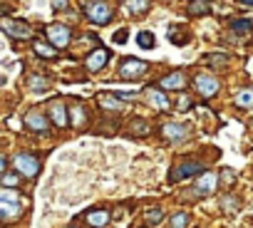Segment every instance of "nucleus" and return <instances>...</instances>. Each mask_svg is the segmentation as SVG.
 <instances>
[{"mask_svg":"<svg viewBox=\"0 0 253 228\" xmlns=\"http://www.w3.org/2000/svg\"><path fill=\"white\" fill-rule=\"evenodd\" d=\"M209 62H213V65H226V62H228V57H226V55H211V57H209Z\"/></svg>","mask_w":253,"mask_h":228,"instance_id":"nucleus-29","label":"nucleus"},{"mask_svg":"<svg viewBox=\"0 0 253 228\" xmlns=\"http://www.w3.org/2000/svg\"><path fill=\"white\" fill-rule=\"evenodd\" d=\"M47 112H50V119L55 122V127L65 129V127L70 124V119H67V107H65L60 99L50 102V104H47Z\"/></svg>","mask_w":253,"mask_h":228,"instance_id":"nucleus-10","label":"nucleus"},{"mask_svg":"<svg viewBox=\"0 0 253 228\" xmlns=\"http://www.w3.org/2000/svg\"><path fill=\"white\" fill-rule=\"evenodd\" d=\"M114 42H119V45H122V42H126V33H124V30L114 33Z\"/></svg>","mask_w":253,"mask_h":228,"instance_id":"nucleus-32","label":"nucleus"},{"mask_svg":"<svg viewBox=\"0 0 253 228\" xmlns=\"http://www.w3.org/2000/svg\"><path fill=\"white\" fill-rule=\"evenodd\" d=\"M233 33L236 35H246V33H251L253 30V20H233Z\"/></svg>","mask_w":253,"mask_h":228,"instance_id":"nucleus-22","label":"nucleus"},{"mask_svg":"<svg viewBox=\"0 0 253 228\" xmlns=\"http://www.w3.org/2000/svg\"><path fill=\"white\" fill-rule=\"evenodd\" d=\"M162 134H164V139H169V142H179V139H186V127H181V124H167L164 129H162Z\"/></svg>","mask_w":253,"mask_h":228,"instance_id":"nucleus-15","label":"nucleus"},{"mask_svg":"<svg viewBox=\"0 0 253 228\" xmlns=\"http://www.w3.org/2000/svg\"><path fill=\"white\" fill-rule=\"evenodd\" d=\"M137 45L144 47V50H152V47H154V35H152L149 30L139 33V35H137Z\"/></svg>","mask_w":253,"mask_h":228,"instance_id":"nucleus-21","label":"nucleus"},{"mask_svg":"<svg viewBox=\"0 0 253 228\" xmlns=\"http://www.w3.org/2000/svg\"><path fill=\"white\" fill-rule=\"evenodd\" d=\"M97 102H99L102 109H109V112H124V109H126V104H124L119 97H112V94H99Z\"/></svg>","mask_w":253,"mask_h":228,"instance_id":"nucleus-13","label":"nucleus"},{"mask_svg":"<svg viewBox=\"0 0 253 228\" xmlns=\"http://www.w3.org/2000/svg\"><path fill=\"white\" fill-rule=\"evenodd\" d=\"M107 60H109V50H107V47H97V50L87 57V70H89V72H97V70H102V67L107 65Z\"/></svg>","mask_w":253,"mask_h":228,"instance_id":"nucleus-12","label":"nucleus"},{"mask_svg":"<svg viewBox=\"0 0 253 228\" xmlns=\"http://www.w3.org/2000/svg\"><path fill=\"white\" fill-rule=\"evenodd\" d=\"M30 87H33L35 92H47L50 82H47L45 77H33V79H30Z\"/></svg>","mask_w":253,"mask_h":228,"instance_id":"nucleus-24","label":"nucleus"},{"mask_svg":"<svg viewBox=\"0 0 253 228\" xmlns=\"http://www.w3.org/2000/svg\"><path fill=\"white\" fill-rule=\"evenodd\" d=\"M201 171H204V166H201V164H196V161H186V164L174 166V169H171V174H169V179L176 184V181H184V179H189V176H199Z\"/></svg>","mask_w":253,"mask_h":228,"instance_id":"nucleus-6","label":"nucleus"},{"mask_svg":"<svg viewBox=\"0 0 253 228\" xmlns=\"http://www.w3.org/2000/svg\"><path fill=\"white\" fill-rule=\"evenodd\" d=\"M23 206H25V201H23V198H20V193H18V191H13L10 186H5L3 191H0V216H3L5 221H10V218L20 216Z\"/></svg>","mask_w":253,"mask_h":228,"instance_id":"nucleus-1","label":"nucleus"},{"mask_svg":"<svg viewBox=\"0 0 253 228\" xmlns=\"http://www.w3.org/2000/svg\"><path fill=\"white\" fill-rule=\"evenodd\" d=\"M122 5H124L126 13H144V10H149L152 0H124Z\"/></svg>","mask_w":253,"mask_h":228,"instance_id":"nucleus-17","label":"nucleus"},{"mask_svg":"<svg viewBox=\"0 0 253 228\" xmlns=\"http://www.w3.org/2000/svg\"><path fill=\"white\" fill-rule=\"evenodd\" d=\"M194 84H196V89H199V94L201 97H213L218 89H221V84H218V79L216 77H211V75H199L196 79H194Z\"/></svg>","mask_w":253,"mask_h":228,"instance_id":"nucleus-8","label":"nucleus"},{"mask_svg":"<svg viewBox=\"0 0 253 228\" xmlns=\"http://www.w3.org/2000/svg\"><path fill=\"white\" fill-rule=\"evenodd\" d=\"M238 3H243V5H253V0H238Z\"/></svg>","mask_w":253,"mask_h":228,"instance_id":"nucleus-34","label":"nucleus"},{"mask_svg":"<svg viewBox=\"0 0 253 228\" xmlns=\"http://www.w3.org/2000/svg\"><path fill=\"white\" fill-rule=\"evenodd\" d=\"M144 218H147V223H149V226H157V223H162L164 213H162V208H157V211H149Z\"/></svg>","mask_w":253,"mask_h":228,"instance_id":"nucleus-28","label":"nucleus"},{"mask_svg":"<svg viewBox=\"0 0 253 228\" xmlns=\"http://www.w3.org/2000/svg\"><path fill=\"white\" fill-rule=\"evenodd\" d=\"M216 184H218L216 174H213V171H204L201 179H199L196 186H194V193H196L199 198H206V196H211V193L216 191Z\"/></svg>","mask_w":253,"mask_h":228,"instance_id":"nucleus-7","label":"nucleus"},{"mask_svg":"<svg viewBox=\"0 0 253 228\" xmlns=\"http://www.w3.org/2000/svg\"><path fill=\"white\" fill-rule=\"evenodd\" d=\"M3 30L15 38V40H30L33 38V30L28 23H20V20H10V18H3Z\"/></svg>","mask_w":253,"mask_h":228,"instance_id":"nucleus-5","label":"nucleus"},{"mask_svg":"<svg viewBox=\"0 0 253 228\" xmlns=\"http://www.w3.org/2000/svg\"><path fill=\"white\" fill-rule=\"evenodd\" d=\"M0 171H3V174L8 171V159H5V156H3V159H0Z\"/></svg>","mask_w":253,"mask_h":228,"instance_id":"nucleus-33","label":"nucleus"},{"mask_svg":"<svg viewBox=\"0 0 253 228\" xmlns=\"http://www.w3.org/2000/svg\"><path fill=\"white\" fill-rule=\"evenodd\" d=\"M87 18L94 23V25H107L112 20V10L107 3H102V0H92V3H87Z\"/></svg>","mask_w":253,"mask_h":228,"instance_id":"nucleus-2","label":"nucleus"},{"mask_svg":"<svg viewBox=\"0 0 253 228\" xmlns=\"http://www.w3.org/2000/svg\"><path fill=\"white\" fill-rule=\"evenodd\" d=\"M129 127H132V134H142V137H144V134H149V124H147L144 119H139V122H132Z\"/></svg>","mask_w":253,"mask_h":228,"instance_id":"nucleus-25","label":"nucleus"},{"mask_svg":"<svg viewBox=\"0 0 253 228\" xmlns=\"http://www.w3.org/2000/svg\"><path fill=\"white\" fill-rule=\"evenodd\" d=\"M20 176H23L20 171H18V174H8V171H5V174H3V186H18V184H20Z\"/></svg>","mask_w":253,"mask_h":228,"instance_id":"nucleus-27","label":"nucleus"},{"mask_svg":"<svg viewBox=\"0 0 253 228\" xmlns=\"http://www.w3.org/2000/svg\"><path fill=\"white\" fill-rule=\"evenodd\" d=\"M45 33H47L50 42H52L57 50H62V47H67V45H70V30H67L65 25H57V23H55V25H50Z\"/></svg>","mask_w":253,"mask_h":228,"instance_id":"nucleus-9","label":"nucleus"},{"mask_svg":"<svg viewBox=\"0 0 253 228\" xmlns=\"http://www.w3.org/2000/svg\"><path fill=\"white\" fill-rule=\"evenodd\" d=\"M236 104H238V107H253V89H243V92H238Z\"/></svg>","mask_w":253,"mask_h":228,"instance_id":"nucleus-23","label":"nucleus"},{"mask_svg":"<svg viewBox=\"0 0 253 228\" xmlns=\"http://www.w3.org/2000/svg\"><path fill=\"white\" fill-rule=\"evenodd\" d=\"M184 84H186V77H184L181 72H171V75H167V77L159 82L162 89H184Z\"/></svg>","mask_w":253,"mask_h":228,"instance_id":"nucleus-14","label":"nucleus"},{"mask_svg":"<svg viewBox=\"0 0 253 228\" xmlns=\"http://www.w3.org/2000/svg\"><path fill=\"white\" fill-rule=\"evenodd\" d=\"M13 166H15V171H20V174L28 176V179H33V176L40 171V161H38L33 154H18V156L13 159Z\"/></svg>","mask_w":253,"mask_h":228,"instance_id":"nucleus-4","label":"nucleus"},{"mask_svg":"<svg viewBox=\"0 0 253 228\" xmlns=\"http://www.w3.org/2000/svg\"><path fill=\"white\" fill-rule=\"evenodd\" d=\"M209 10H211L209 0H191V5H189V13L191 15H206Z\"/></svg>","mask_w":253,"mask_h":228,"instance_id":"nucleus-20","label":"nucleus"},{"mask_svg":"<svg viewBox=\"0 0 253 228\" xmlns=\"http://www.w3.org/2000/svg\"><path fill=\"white\" fill-rule=\"evenodd\" d=\"M35 55H40V57H45V60H55L57 57V50H55V45H47V42H35Z\"/></svg>","mask_w":253,"mask_h":228,"instance_id":"nucleus-19","label":"nucleus"},{"mask_svg":"<svg viewBox=\"0 0 253 228\" xmlns=\"http://www.w3.org/2000/svg\"><path fill=\"white\" fill-rule=\"evenodd\" d=\"M147 70H149V65L142 60H124L119 67V77L122 79H139L147 75Z\"/></svg>","mask_w":253,"mask_h":228,"instance_id":"nucleus-3","label":"nucleus"},{"mask_svg":"<svg viewBox=\"0 0 253 228\" xmlns=\"http://www.w3.org/2000/svg\"><path fill=\"white\" fill-rule=\"evenodd\" d=\"M87 223H89L92 228H104V226L109 223V211H104V208L89 211V213H87Z\"/></svg>","mask_w":253,"mask_h":228,"instance_id":"nucleus-16","label":"nucleus"},{"mask_svg":"<svg viewBox=\"0 0 253 228\" xmlns=\"http://www.w3.org/2000/svg\"><path fill=\"white\" fill-rule=\"evenodd\" d=\"M189 223V213H176L171 216V228H186Z\"/></svg>","mask_w":253,"mask_h":228,"instance_id":"nucleus-26","label":"nucleus"},{"mask_svg":"<svg viewBox=\"0 0 253 228\" xmlns=\"http://www.w3.org/2000/svg\"><path fill=\"white\" fill-rule=\"evenodd\" d=\"M80 122H84V112H82V107H75V124H80Z\"/></svg>","mask_w":253,"mask_h":228,"instance_id":"nucleus-31","label":"nucleus"},{"mask_svg":"<svg viewBox=\"0 0 253 228\" xmlns=\"http://www.w3.org/2000/svg\"><path fill=\"white\" fill-rule=\"evenodd\" d=\"M147 92H149V102H152L154 107H159V109H169V99H167L164 92H159V89H154V87H149Z\"/></svg>","mask_w":253,"mask_h":228,"instance_id":"nucleus-18","label":"nucleus"},{"mask_svg":"<svg viewBox=\"0 0 253 228\" xmlns=\"http://www.w3.org/2000/svg\"><path fill=\"white\" fill-rule=\"evenodd\" d=\"M50 5H52L55 10H65V8H67V0H50Z\"/></svg>","mask_w":253,"mask_h":228,"instance_id":"nucleus-30","label":"nucleus"},{"mask_svg":"<svg viewBox=\"0 0 253 228\" xmlns=\"http://www.w3.org/2000/svg\"><path fill=\"white\" fill-rule=\"evenodd\" d=\"M25 127L33 129V132H38V134H45L47 132V119L40 114V109H30L25 114Z\"/></svg>","mask_w":253,"mask_h":228,"instance_id":"nucleus-11","label":"nucleus"}]
</instances>
